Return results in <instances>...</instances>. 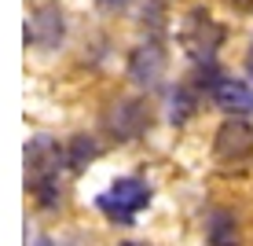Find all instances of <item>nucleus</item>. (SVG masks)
Listing matches in <instances>:
<instances>
[{
  "label": "nucleus",
  "mask_w": 253,
  "mask_h": 246,
  "mask_svg": "<svg viewBox=\"0 0 253 246\" xmlns=\"http://www.w3.org/2000/svg\"><path fill=\"white\" fill-rule=\"evenodd\" d=\"M66 169V147H59L51 136H33L26 144V188L37 195L44 209H55L63 202L59 173Z\"/></svg>",
  "instance_id": "1"
},
{
  "label": "nucleus",
  "mask_w": 253,
  "mask_h": 246,
  "mask_svg": "<svg viewBox=\"0 0 253 246\" xmlns=\"http://www.w3.org/2000/svg\"><path fill=\"white\" fill-rule=\"evenodd\" d=\"M213 162L228 173H242L253 162V125L246 118H231L213 136Z\"/></svg>",
  "instance_id": "2"
},
{
  "label": "nucleus",
  "mask_w": 253,
  "mask_h": 246,
  "mask_svg": "<svg viewBox=\"0 0 253 246\" xmlns=\"http://www.w3.org/2000/svg\"><path fill=\"white\" fill-rule=\"evenodd\" d=\"M95 206L107 213V221L132 224L139 209L151 206V188H147V180H139V177H121L95 198Z\"/></svg>",
  "instance_id": "3"
},
{
  "label": "nucleus",
  "mask_w": 253,
  "mask_h": 246,
  "mask_svg": "<svg viewBox=\"0 0 253 246\" xmlns=\"http://www.w3.org/2000/svg\"><path fill=\"white\" fill-rule=\"evenodd\" d=\"M220 41H224V30L202 11H195L187 19V26L180 30V45H184V51L191 59H198V63H202V59L209 63V59L216 55V48H220Z\"/></svg>",
  "instance_id": "4"
},
{
  "label": "nucleus",
  "mask_w": 253,
  "mask_h": 246,
  "mask_svg": "<svg viewBox=\"0 0 253 246\" xmlns=\"http://www.w3.org/2000/svg\"><path fill=\"white\" fill-rule=\"evenodd\" d=\"M66 37V26H63V11L55 4H41L33 11V19L26 22V45H37V48H59Z\"/></svg>",
  "instance_id": "5"
},
{
  "label": "nucleus",
  "mask_w": 253,
  "mask_h": 246,
  "mask_svg": "<svg viewBox=\"0 0 253 246\" xmlns=\"http://www.w3.org/2000/svg\"><path fill=\"white\" fill-rule=\"evenodd\" d=\"M103 121H107V133L125 144V140H136L147 129V107L139 99H118Z\"/></svg>",
  "instance_id": "6"
},
{
  "label": "nucleus",
  "mask_w": 253,
  "mask_h": 246,
  "mask_svg": "<svg viewBox=\"0 0 253 246\" xmlns=\"http://www.w3.org/2000/svg\"><path fill=\"white\" fill-rule=\"evenodd\" d=\"M213 103L220 107L224 114H253V85L242 81V77H213Z\"/></svg>",
  "instance_id": "7"
},
{
  "label": "nucleus",
  "mask_w": 253,
  "mask_h": 246,
  "mask_svg": "<svg viewBox=\"0 0 253 246\" xmlns=\"http://www.w3.org/2000/svg\"><path fill=\"white\" fill-rule=\"evenodd\" d=\"M128 77L139 85V89H154L165 77V55L158 45H139L132 55H128Z\"/></svg>",
  "instance_id": "8"
},
{
  "label": "nucleus",
  "mask_w": 253,
  "mask_h": 246,
  "mask_svg": "<svg viewBox=\"0 0 253 246\" xmlns=\"http://www.w3.org/2000/svg\"><path fill=\"white\" fill-rule=\"evenodd\" d=\"M206 239H209V246H242V232H239L235 213L216 209V213L209 217V224H206Z\"/></svg>",
  "instance_id": "9"
},
{
  "label": "nucleus",
  "mask_w": 253,
  "mask_h": 246,
  "mask_svg": "<svg viewBox=\"0 0 253 246\" xmlns=\"http://www.w3.org/2000/svg\"><path fill=\"white\" fill-rule=\"evenodd\" d=\"M95 158H99V144H95L92 136L81 133V136H74V140L66 144V169H70V173H84Z\"/></svg>",
  "instance_id": "10"
},
{
  "label": "nucleus",
  "mask_w": 253,
  "mask_h": 246,
  "mask_svg": "<svg viewBox=\"0 0 253 246\" xmlns=\"http://www.w3.org/2000/svg\"><path fill=\"white\" fill-rule=\"evenodd\" d=\"M169 118H172V125H176V121H187L191 114H195V103H191V96H187V89H176L172 92V103H169Z\"/></svg>",
  "instance_id": "11"
},
{
  "label": "nucleus",
  "mask_w": 253,
  "mask_h": 246,
  "mask_svg": "<svg viewBox=\"0 0 253 246\" xmlns=\"http://www.w3.org/2000/svg\"><path fill=\"white\" fill-rule=\"evenodd\" d=\"M95 4H99L103 11H121V7H125L128 0H95Z\"/></svg>",
  "instance_id": "12"
},
{
  "label": "nucleus",
  "mask_w": 253,
  "mask_h": 246,
  "mask_svg": "<svg viewBox=\"0 0 253 246\" xmlns=\"http://www.w3.org/2000/svg\"><path fill=\"white\" fill-rule=\"evenodd\" d=\"M121 246H143V243H121Z\"/></svg>",
  "instance_id": "13"
},
{
  "label": "nucleus",
  "mask_w": 253,
  "mask_h": 246,
  "mask_svg": "<svg viewBox=\"0 0 253 246\" xmlns=\"http://www.w3.org/2000/svg\"><path fill=\"white\" fill-rule=\"evenodd\" d=\"M250 77H253V63H250Z\"/></svg>",
  "instance_id": "14"
}]
</instances>
